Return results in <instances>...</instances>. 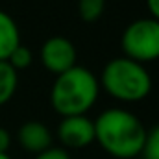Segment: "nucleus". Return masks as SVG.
<instances>
[{"mask_svg":"<svg viewBox=\"0 0 159 159\" xmlns=\"http://www.w3.org/2000/svg\"><path fill=\"white\" fill-rule=\"evenodd\" d=\"M146 139V128L131 111L111 107L102 111L94 120V141L117 159H133L141 156Z\"/></svg>","mask_w":159,"mask_h":159,"instance_id":"obj_1","label":"nucleus"},{"mask_svg":"<svg viewBox=\"0 0 159 159\" xmlns=\"http://www.w3.org/2000/svg\"><path fill=\"white\" fill-rule=\"evenodd\" d=\"M100 94V81L85 67H72L59 74L50 91L52 107L61 117L87 115Z\"/></svg>","mask_w":159,"mask_h":159,"instance_id":"obj_2","label":"nucleus"},{"mask_svg":"<svg viewBox=\"0 0 159 159\" xmlns=\"http://www.w3.org/2000/svg\"><path fill=\"white\" fill-rule=\"evenodd\" d=\"M98 81L113 98L129 104L144 100L152 91V76L146 67L126 56L107 61Z\"/></svg>","mask_w":159,"mask_h":159,"instance_id":"obj_3","label":"nucleus"},{"mask_svg":"<svg viewBox=\"0 0 159 159\" xmlns=\"http://www.w3.org/2000/svg\"><path fill=\"white\" fill-rule=\"evenodd\" d=\"M120 46L124 56L137 63L159 59V20L146 17L129 22L122 32Z\"/></svg>","mask_w":159,"mask_h":159,"instance_id":"obj_4","label":"nucleus"},{"mask_svg":"<svg viewBox=\"0 0 159 159\" xmlns=\"http://www.w3.org/2000/svg\"><path fill=\"white\" fill-rule=\"evenodd\" d=\"M76 46L67 37L54 35L46 39L41 46V63L48 72H54L56 76L76 67Z\"/></svg>","mask_w":159,"mask_h":159,"instance_id":"obj_5","label":"nucleus"},{"mask_svg":"<svg viewBox=\"0 0 159 159\" xmlns=\"http://www.w3.org/2000/svg\"><path fill=\"white\" fill-rule=\"evenodd\" d=\"M57 139L67 148H85L94 141V120L87 115L63 117L57 126Z\"/></svg>","mask_w":159,"mask_h":159,"instance_id":"obj_6","label":"nucleus"},{"mask_svg":"<svg viewBox=\"0 0 159 159\" xmlns=\"http://www.w3.org/2000/svg\"><path fill=\"white\" fill-rule=\"evenodd\" d=\"M17 139H19V144L30 152V154H41L44 150H48L52 146V135H50V129L39 122V120H28L24 122L19 131H17Z\"/></svg>","mask_w":159,"mask_h":159,"instance_id":"obj_7","label":"nucleus"},{"mask_svg":"<svg viewBox=\"0 0 159 159\" xmlns=\"http://www.w3.org/2000/svg\"><path fill=\"white\" fill-rule=\"evenodd\" d=\"M19 44H20V30L15 19L0 9V61H7V57Z\"/></svg>","mask_w":159,"mask_h":159,"instance_id":"obj_8","label":"nucleus"},{"mask_svg":"<svg viewBox=\"0 0 159 159\" xmlns=\"http://www.w3.org/2000/svg\"><path fill=\"white\" fill-rule=\"evenodd\" d=\"M19 87V72L7 63L0 61V106L7 104Z\"/></svg>","mask_w":159,"mask_h":159,"instance_id":"obj_9","label":"nucleus"},{"mask_svg":"<svg viewBox=\"0 0 159 159\" xmlns=\"http://www.w3.org/2000/svg\"><path fill=\"white\" fill-rule=\"evenodd\" d=\"M106 9V0H78V13L81 20L96 22Z\"/></svg>","mask_w":159,"mask_h":159,"instance_id":"obj_10","label":"nucleus"},{"mask_svg":"<svg viewBox=\"0 0 159 159\" xmlns=\"http://www.w3.org/2000/svg\"><path fill=\"white\" fill-rule=\"evenodd\" d=\"M32 61H34V54H32V50H30L28 46H24V44H19V46L11 52V56L7 57V63H9L17 72L28 69V67L32 65Z\"/></svg>","mask_w":159,"mask_h":159,"instance_id":"obj_11","label":"nucleus"},{"mask_svg":"<svg viewBox=\"0 0 159 159\" xmlns=\"http://www.w3.org/2000/svg\"><path fill=\"white\" fill-rule=\"evenodd\" d=\"M141 156L143 159H159V124H156L150 131H146Z\"/></svg>","mask_w":159,"mask_h":159,"instance_id":"obj_12","label":"nucleus"},{"mask_svg":"<svg viewBox=\"0 0 159 159\" xmlns=\"http://www.w3.org/2000/svg\"><path fill=\"white\" fill-rule=\"evenodd\" d=\"M34 159H70L69 152L65 148H56V146H50L48 150L37 154Z\"/></svg>","mask_w":159,"mask_h":159,"instance_id":"obj_13","label":"nucleus"},{"mask_svg":"<svg viewBox=\"0 0 159 159\" xmlns=\"http://www.w3.org/2000/svg\"><path fill=\"white\" fill-rule=\"evenodd\" d=\"M11 146V135L6 128H0V154H7Z\"/></svg>","mask_w":159,"mask_h":159,"instance_id":"obj_14","label":"nucleus"},{"mask_svg":"<svg viewBox=\"0 0 159 159\" xmlns=\"http://www.w3.org/2000/svg\"><path fill=\"white\" fill-rule=\"evenodd\" d=\"M146 7H148L152 19L159 20V0H146Z\"/></svg>","mask_w":159,"mask_h":159,"instance_id":"obj_15","label":"nucleus"},{"mask_svg":"<svg viewBox=\"0 0 159 159\" xmlns=\"http://www.w3.org/2000/svg\"><path fill=\"white\" fill-rule=\"evenodd\" d=\"M0 159H11L7 154H0Z\"/></svg>","mask_w":159,"mask_h":159,"instance_id":"obj_16","label":"nucleus"}]
</instances>
